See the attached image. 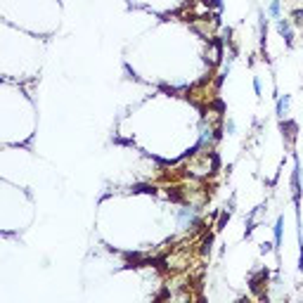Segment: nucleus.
<instances>
[{
    "label": "nucleus",
    "mask_w": 303,
    "mask_h": 303,
    "mask_svg": "<svg viewBox=\"0 0 303 303\" xmlns=\"http://www.w3.org/2000/svg\"><path fill=\"white\" fill-rule=\"evenodd\" d=\"M225 133H227V135H234V121H232V118H227V121H225Z\"/></svg>",
    "instance_id": "obj_6"
},
{
    "label": "nucleus",
    "mask_w": 303,
    "mask_h": 303,
    "mask_svg": "<svg viewBox=\"0 0 303 303\" xmlns=\"http://www.w3.org/2000/svg\"><path fill=\"white\" fill-rule=\"evenodd\" d=\"M282 227H284V218L280 216L275 223V247L280 249V244H282Z\"/></svg>",
    "instance_id": "obj_4"
},
{
    "label": "nucleus",
    "mask_w": 303,
    "mask_h": 303,
    "mask_svg": "<svg viewBox=\"0 0 303 303\" xmlns=\"http://www.w3.org/2000/svg\"><path fill=\"white\" fill-rule=\"evenodd\" d=\"M294 24H296L298 28H303V10H296V12H294Z\"/></svg>",
    "instance_id": "obj_5"
},
{
    "label": "nucleus",
    "mask_w": 303,
    "mask_h": 303,
    "mask_svg": "<svg viewBox=\"0 0 303 303\" xmlns=\"http://www.w3.org/2000/svg\"><path fill=\"white\" fill-rule=\"evenodd\" d=\"M254 90H256V95H261V93H263V88H261V78H258V76L254 78Z\"/></svg>",
    "instance_id": "obj_7"
},
{
    "label": "nucleus",
    "mask_w": 303,
    "mask_h": 303,
    "mask_svg": "<svg viewBox=\"0 0 303 303\" xmlns=\"http://www.w3.org/2000/svg\"><path fill=\"white\" fill-rule=\"evenodd\" d=\"M268 17H272V19H280V17H282V3H280V0H270Z\"/></svg>",
    "instance_id": "obj_2"
},
{
    "label": "nucleus",
    "mask_w": 303,
    "mask_h": 303,
    "mask_svg": "<svg viewBox=\"0 0 303 303\" xmlns=\"http://www.w3.org/2000/svg\"><path fill=\"white\" fill-rule=\"evenodd\" d=\"M277 31H280V36L287 41V45H291V43H294V28H291V21L289 19L280 17V19H277Z\"/></svg>",
    "instance_id": "obj_1"
},
{
    "label": "nucleus",
    "mask_w": 303,
    "mask_h": 303,
    "mask_svg": "<svg viewBox=\"0 0 303 303\" xmlns=\"http://www.w3.org/2000/svg\"><path fill=\"white\" fill-rule=\"evenodd\" d=\"M287 109H289V95H284L277 100V116L284 118L287 116Z\"/></svg>",
    "instance_id": "obj_3"
}]
</instances>
